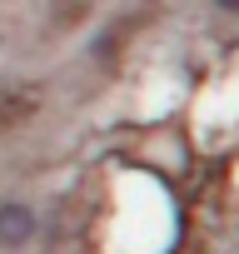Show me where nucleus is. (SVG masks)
Instances as JSON below:
<instances>
[{"label":"nucleus","mask_w":239,"mask_h":254,"mask_svg":"<svg viewBox=\"0 0 239 254\" xmlns=\"http://www.w3.org/2000/svg\"><path fill=\"white\" fill-rule=\"evenodd\" d=\"M35 234V214L25 204H0V244H25Z\"/></svg>","instance_id":"f257e3e1"},{"label":"nucleus","mask_w":239,"mask_h":254,"mask_svg":"<svg viewBox=\"0 0 239 254\" xmlns=\"http://www.w3.org/2000/svg\"><path fill=\"white\" fill-rule=\"evenodd\" d=\"M219 5H224V10H239V0H219Z\"/></svg>","instance_id":"f03ea898"}]
</instances>
